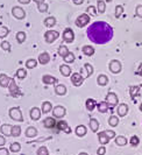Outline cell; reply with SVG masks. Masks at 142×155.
Segmentation results:
<instances>
[{
	"label": "cell",
	"instance_id": "obj_28",
	"mask_svg": "<svg viewBox=\"0 0 142 155\" xmlns=\"http://www.w3.org/2000/svg\"><path fill=\"white\" fill-rule=\"evenodd\" d=\"M82 50H83L84 55H86V56H92V55L95 54V48L91 46H84Z\"/></svg>",
	"mask_w": 142,
	"mask_h": 155
},
{
	"label": "cell",
	"instance_id": "obj_41",
	"mask_svg": "<svg viewBox=\"0 0 142 155\" xmlns=\"http://www.w3.org/2000/svg\"><path fill=\"white\" fill-rule=\"evenodd\" d=\"M8 33H9V31H8L7 27H0V39H4V38H6L8 35Z\"/></svg>",
	"mask_w": 142,
	"mask_h": 155
},
{
	"label": "cell",
	"instance_id": "obj_59",
	"mask_svg": "<svg viewBox=\"0 0 142 155\" xmlns=\"http://www.w3.org/2000/svg\"><path fill=\"white\" fill-rule=\"evenodd\" d=\"M36 4H41V2H44V0H34Z\"/></svg>",
	"mask_w": 142,
	"mask_h": 155
},
{
	"label": "cell",
	"instance_id": "obj_43",
	"mask_svg": "<svg viewBox=\"0 0 142 155\" xmlns=\"http://www.w3.org/2000/svg\"><path fill=\"white\" fill-rule=\"evenodd\" d=\"M139 90H140L139 85L131 86V87H129V93H131V96H132V97H135V94L139 92Z\"/></svg>",
	"mask_w": 142,
	"mask_h": 155
},
{
	"label": "cell",
	"instance_id": "obj_57",
	"mask_svg": "<svg viewBox=\"0 0 142 155\" xmlns=\"http://www.w3.org/2000/svg\"><path fill=\"white\" fill-rule=\"evenodd\" d=\"M19 2H20V4H24V5H27V4H29V2H31V0H19Z\"/></svg>",
	"mask_w": 142,
	"mask_h": 155
},
{
	"label": "cell",
	"instance_id": "obj_32",
	"mask_svg": "<svg viewBox=\"0 0 142 155\" xmlns=\"http://www.w3.org/2000/svg\"><path fill=\"white\" fill-rule=\"evenodd\" d=\"M97 106V104H95V99H92V98H90V99H87L86 101V109L91 112V111H93L95 107Z\"/></svg>",
	"mask_w": 142,
	"mask_h": 155
},
{
	"label": "cell",
	"instance_id": "obj_60",
	"mask_svg": "<svg viewBox=\"0 0 142 155\" xmlns=\"http://www.w3.org/2000/svg\"><path fill=\"white\" fill-rule=\"evenodd\" d=\"M78 155H89V154H87V153H79Z\"/></svg>",
	"mask_w": 142,
	"mask_h": 155
},
{
	"label": "cell",
	"instance_id": "obj_53",
	"mask_svg": "<svg viewBox=\"0 0 142 155\" xmlns=\"http://www.w3.org/2000/svg\"><path fill=\"white\" fill-rule=\"evenodd\" d=\"M97 154L98 155H105L106 154V148L104 147H100V148H98V150H97Z\"/></svg>",
	"mask_w": 142,
	"mask_h": 155
},
{
	"label": "cell",
	"instance_id": "obj_24",
	"mask_svg": "<svg viewBox=\"0 0 142 155\" xmlns=\"http://www.w3.org/2000/svg\"><path fill=\"white\" fill-rule=\"evenodd\" d=\"M105 9H106V4H105V1H104V0H98V2H97V12H98L99 14H103L104 12H105Z\"/></svg>",
	"mask_w": 142,
	"mask_h": 155
},
{
	"label": "cell",
	"instance_id": "obj_44",
	"mask_svg": "<svg viewBox=\"0 0 142 155\" xmlns=\"http://www.w3.org/2000/svg\"><path fill=\"white\" fill-rule=\"evenodd\" d=\"M87 13L90 14V15H92V16H95V15H98V12H97V8L95 7V6H89L87 7Z\"/></svg>",
	"mask_w": 142,
	"mask_h": 155
},
{
	"label": "cell",
	"instance_id": "obj_56",
	"mask_svg": "<svg viewBox=\"0 0 142 155\" xmlns=\"http://www.w3.org/2000/svg\"><path fill=\"white\" fill-rule=\"evenodd\" d=\"M72 1H73L75 5H82L84 2V0H72Z\"/></svg>",
	"mask_w": 142,
	"mask_h": 155
},
{
	"label": "cell",
	"instance_id": "obj_42",
	"mask_svg": "<svg viewBox=\"0 0 142 155\" xmlns=\"http://www.w3.org/2000/svg\"><path fill=\"white\" fill-rule=\"evenodd\" d=\"M37 8L41 13H46L48 11V4H44V2H41V4H37Z\"/></svg>",
	"mask_w": 142,
	"mask_h": 155
},
{
	"label": "cell",
	"instance_id": "obj_6",
	"mask_svg": "<svg viewBox=\"0 0 142 155\" xmlns=\"http://www.w3.org/2000/svg\"><path fill=\"white\" fill-rule=\"evenodd\" d=\"M63 40L64 42L66 43H72L73 40H75V34H73V31L71 28H66L65 31H63Z\"/></svg>",
	"mask_w": 142,
	"mask_h": 155
},
{
	"label": "cell",
	"instance_id": "obj_47",
	"mask_svg": "<svg viewBox=\"0 0 142 155\" xmlns=\"http://www.w3.org/2000/svg\"><path fill=\"white\" fill-rule=\"evenodd\" d=\"M37 155H49V152H48V148L44 147V146H42V147H40L37 149Z\"/></svg>",
	"mask_w": 142,
	"mask_h": 155
},
{
	"label": "cell",
	"instance_id": "obj_62",
	"mask_svg": "<svg viewBox=\"0 0 142 155\" xmlns=\"http://www.w3.org/2000/svg\"><path fill=\"white\" fill-rule=\"evenodd\" d=\"M140 111H141V112H142V104H141V105H140Z\"/></svg>",
	"mask_w": 142,
	"mask_h": 155
},
{
	"label": "cell",
	"instance_id": "obj_17",
	"mask_svg": "<svg viewBox=\"0 0 142 155\" xmlns=\"http://www.w3.org/2000/svg\"><path fill=\"white\" fill-rule=\"evenodd\" d=\"M9 79H11V78L8 77L6 74H1V75H0V86L7 87L8 84H9Z\"/></svg>",
	"mask_w": 142,
	"mask_h": 155
},
{
	"label": "cell",
	"instance_id": "obj_35",
	"mask_svg": "<svg viewBox=\"0 0 142 155\" xmlns=\"http://www.w3.org/2000/svg\"><path fill=\"white\" fill-rule=\"evenodd\" d=\"M115 143H117L118 146H125V145H127V139L125 137L119 135V137L115 138Z\"/></svg>",
	"mask_w": 142,
	"mask_h": 155
},
{
	"label": "cell",
	"instance_id": "obj_18",
	"mask_svg": "<svg viewBox=\"0 0 142 155\" xmlns=\"http://www.w3.org/2000/svg\"><path fill=\"white\" fill-rule=\"evenodd\" d=\"M127 112H128V106H127L126 104H120L118 105V114L120 117H125L127 114Z\"/></svg>",
	"mask_w": 142,
	"mask_h": 155
},
{
	"label": "cell",
	"instance_id": "obj_50",
	"mask_svg": "<svg viewBox=\"0 0 142 155\" xmlns=\"http://www.w3.org/2000/svg\"><path fill=\"white\" fill-rule=\"evenodd\" d=\"M1 48H2L4 50H6V51H9V50H11V45H9V42L2 41V42H1Z\"/></svg>",
	"mask_w": 142,
	"mask_h": 155
},
{
	"label": "cell",
	"instance_id": "obj_21",
	"mask_svg": "<svg viewBox=\"0 0 142 155\" xmlns=\"http://www.w3.org/2000/svg\"><path fill=\"white\" fill-rule=\"evenodd\" d=\"M90 128H91L92 132H98V130H99V121L97 119H95V118L90 119Z\"/></svg>",
	"mask_w": 142,
	"mask_h": 155
},
{
	"label": "cell",
	"instance_id": "obj_19",
	"mask_svg": "<svg viewBox=\"0 0 142 155\" xmlns=\"http://www.w3.org/2000/svg\"><path fill=\"white\" fill-rule=\"evenodd\" d=\"M56 25V19L54 16H48L44 19V26L48 27V28H51Z\"/></svg>",
	"mask_w": 142,
	"mask_h": 155
},
{
	"label": "cell",
	"instance_id": "obj_36",
	"mask_svg": "<svg viewBox=\"0 0 142 155\" xmlns=\"http://www.w3.org/2000/svg\"><path fill=\"white\" fill-rule=\"evenodd\" d=\"M36 65H37V61H36V60H33V58L28 60V61L26 62V67H27V69H34Z\"/></svg>",
	"mask_w": 142,
	"mask_h": 155
},
{
	"label": "cell",
	"instance_id": "obj_30",
	"mask_svg": "<svg viewBox=\"0 0 142 155\" xmlns=\"http://www.w3.org/2000/svg\"><path fill=\"white\" fill-rule=\"evenodd\" d=\"M0 131L2 134H5V135H11V131H12V126L8 124H5L1 126V128H0Z\"/></svg>",
	"mask_w": 142,
	"mask_h": 155
},
{
	"label": "cell",
	"instance_id": "obj_58",
	"mask_svg": "<svg viewBox=\"0 0 142 155\" xmlns=\"http://www.w3.org/2000/svg\"><path fill=\"white\" fill-rule=\"evenodd\" d=\"M136 74L140 75V76H142V64H140V68H139V70L136 71Z\"/></svg>",
	"mask_w": 142,
	"mask_h": 155
},
{
	"label": "cell",
	"instance_id": "obj_16",
	"mask_svg": "<svg viewBox=\"0 0 142 155\" xmlns=\"http://www.w3.org/2000/svg\"><path fill=\"white\" fill-rule=\"evenodd\" d=\"M31 118L33 120H39L41 118V110L39 107H33L31 110Z\"/></svg>",
	"mask_w": 142,
	"mask_h": 155
},
{
	"label": "cell",
	"instance_id": "obj_49",
	"mask_svg": "<svg viewBox=\"0 0 142 155\" xmlns=\"http://www.w3.org/2000/svg\"><path fill=\"white\" fill-rule=\"evenodd\" d=\"M84 68L86 69V71H87V76L90 77L92 74H93V68H92V65L91 64H89V63H86L85 65H84Z\"/></svg>",
	"mask_w": 142,
	"mask_h": 155
},
{
	"label": "cell",
	"instance_id": "obj_10",
	"mask_svg": "<svg viewBox=\"0 0 142 155\" xmlns=\"http://www.w3.org/2000/svg\"><path fill=\"white\" fill-rule=\"evenodd\" d=\"M110 70L113 74H119L121 71V63L117 61V60H113L110 63Z\"/></svg>",
	"mask_w": 142,
	"mask_h": 155
},
{
	"label": "cell",
	"instance_id": "obj_37",
	"mask_svg": "<svg viewBox=\"0 0 142 155\" xmlns=\"http://www.w3.org/2000/svg\"><path fill=\"white\" fill-rule=\"evenodd\" d=\"M11 152H13V153H18V152H20V149H21V145L19 143V142H13L12 145H11Z\"/></svg>",
	"mask_w": 142,
	"mask_h": 155
},
{
	"label": "cell",
	"instance_id": "obj_39",
	"mask_svg": "<svg viewBox=\"0 0 142 155\" xmlns=\"http://www.w3.org/2000/svg\"><path fill=\"white\" fill-rule=\"evenodd\" d=\"M16 40H18L19 43H24V40H26V34H24V31H19V33L16 34Z\"/></svg>",
	"mask_w": 142,
	"mask_h": 155
},
{
	"label": "cell",
	"instance_id": "obj_48",
	"mask_svg": "<svg viewBox=\"0 0 142 155\" xmlns=\"http://www.w3.org/2000/svg\"><path fill=\"white\" fill-rule=\"evenodd\" d=\"M122 13H124V7H122L121 5H118V6L115 7V16H117V18H120V16L122 15Z\"/></svg>",
	"mask_w": 142,
	"mask_h": 155
},
{
	"label": "cell",
	"instance_id": "obj_31",
	"mask_svg": "<svg viewBox=\"0 0 142 155\" xmlns=\"http://www.w3.org/2000/svg\"><path fill=\"white\" fill-rule=\"evenodd\" d=\"M21 134V127L19 125H14L12 126V131H11V135L13 137H19Z\"/></svg>",
	"mask_w": 142,
	"mask_h": 155
},
{
	"label": "cell",
	"instance_id": "obj_5",
	"mask_svg": "<svg viewBox=\"0 0 142 155\" xmlns=\"http://www.w3.org/2000/svg\"><path fill=\"white\" fill-rule=\"evenodd\" d=\"M90 22V15L89 14H82L80 16L77 18L76 20V26L82 28V27H85L87 23Z\"/></svg>",
	"mask_w": 142,
	"mask_h": 155
},
{
	"label": "cell",
	"instance_id": "obj_22",
	"mask_svg": "<svg viewBox=\"0 0 142 155\" xmlns=\"http://www.w3.org/2000/svg\"><path fill=\"white\" fill-rule=\"evenodd\" d=\"M60 71H61V74H62L63 76L68 77V76H70V74H71V68L69 65H66V64H63V65L60 67Z\"/></svg>",
	"mask_w": 142,
	"mask_h": 155
},
{
	"label": "cell",
	"instance_id": "obj_25",
	"mask_svg": "<svg viewBox=\"0 0 142 155\" xmlns=\"http://www.w3.org/2000/svg\"><path fill=\"white\" fill-rule=\"evenodd\" d=\"M98 139H99V142H100L102 145H106V143H108V141H110L108 137L106 135V133L105 132H99V134H98Z\"/></svg>",
	"mask_w": 142,
	"mask_h": 155
},
{
	"label": "cell",
	"instance_id": "obj_14",
	"mask_svg": "<svg viewBox=\"0 0 142 155\" xmlns=\"http://www.w3.org/2000/svg\"><path fill=\"white\" fill-rule=\"evenodd\" d=\"M50 61V55L48 54V53H42V54H40L39 56V63L40 64H42V65H44V64H47L49 63Z\"/></svg>",
	"mask_w": 142,
	"mask_h": 155
},
{
	"label": "cell",
	"instance_id": "obj_15",
	"mask_svg": "<svg viewBox=\"0 0 142 155\" xmlns=\"http://www.w3.org/2000/svg\"><path fill=\"white\" fill-rule=\"evenodd\" d=\"M51 110H53L51 103H50V101H43L42 107H41V112H42L43 114H47V113H49Z\"/></svg>",
	"mask_w": 142,
	"mask_h": 155
},
{
	"label": "cell",
	"instance_id": "obj_52",
	"mask_svg": "<svg viewBox=\"0 0 142 155\" xmlns=\"http://www.w3.org/2000/svg\"><path fill=\"white\" fill-rule=\"evenodd\" d=\"M106 135L108 137V139H113V138H115V132L114 131H106Z\"/></svg>",
	"mask_w": 142,
	"mask_h": 155
},
{
	"label": "cell",
	"instance_id": "obj_29",
	"mask_svg": "<svg viewBox=\"0 0 142 155\" xmlns=\"http://www.w3.org/2000/svg\"><path fill=\"white\" fill-rule=\"evenodd\" d=\"M37 135V130L35 127H28L27 131H26V137L28 138H34Z\"/></svg>",
	"mask_w": 142,
	"mask_h": 155
},
{
	"label": "cell",
	"instance_id": "obj_4",
	"mask_svg": "<svg viewBox=\"0 0 142 155\" xmlns=\"http://www.w3.org/2000/svg\"><path fill=\"white\" fill-rule=\"evenodd\" d=\"M118 96L114 92H108L106 96V103L108 104V107H114L118 105Z\"/></svg>",
	"mask_w": 142,
	"mask_h": 155
},
{
	"label": "cell",
	"instance_id": "obj_34",
	"mask_svg": "<svg viewBox=\"0 0 142 155\" xmlns=\"http://www.w3.org/2000/svg\"><path fill=\"white\" fill-rule=\"evenodd\" d=\"M69 53H70V51H69L68 47L61 46L60 48H58V55H60V56H62V57H65V56L69 54Z\"/></svg>",
	"mask_w": 142,
	"mask_h": 155
},
{
	"label": "cell",
	"instance_id": "obj_45",
	"mask_svg": "<svg viewBox=\"0 0 142 155\" xmlns=\"http://www.w3.org/2000/svg\"><path fill=\"white\" fill-rule=\"evenodd\" d=\"M9 91H11V93L12 94H14V90L16 91V84H15V82H14V79H9Z\"/></svg>",
	"mask_w": 142,
	"mask_h": 155
},
{
	"label": "cell",
	"instance_id": "obj_3",
	"mask_svg": "<svg viewBox=\"0 0 142 155\" xmlns=\"http://www.w3.org/2000/svg\"><path fill=\"white\" fill-rule=\"evenodd\" d=\"M60 36V33L56 31H47L46 34H44V39H46V42L47 43H53L55 42L56 40L58 39Z\"/></svg>",
	"mask_w": 142,
	"mask_h": 155
},
{
	"label": "cell",
	"instance_id": "obj_38",
	"mask_svg": "<svg viewBox=\"0 0 142 155\" xmlns=\"http://www.w3.org/2000/svg\"><path fill=\"white\" fill-rule=\"evenodd\" d=\"M26 76H27V72H26V70H24V68L18 69V71H16V77L20 78V79H24Z\"/></svg>",
	"mask_w": 142,
	"mask_h": 155
},
{
	"label": "cell",
	"instance_id": "obj_9",
	"mask_svg": "<svg viewBox=\"0 0 142 155\" xmlns=\"http://www.w3.org/2000/svg\"><path fill=\"white\" fill-rule=\"evenodd\" d=\"M65 113H66V110L64 109L63 106H61V105H58V106H55L54 109H53V116L55 117V118H63L65 116Z\"/></svg>",
	"mask_w": 142,
	"mask_h": 155
},
{
	"label": "cell",
	"instance_id": "obj_27",
	"mask_svg": "<svg viewBox=\"0 0 142 155\" xmlns=\"http://www.w3.org/2000/svg\"><path fill=\"white\" fill-rule=\"evenodd\" d=\"M97 83H98L99 85L105 86L107 83H108V77H107V76H105V75H99L98 78H97Z\"/></svg>",
	"mask_w": 142,
	"mask_h": 155
},
{
	"label": "cell",
	"instance_id": "obj_54",
	"mask_svg": "<svg viewBox=\"0 0 142 155\" xmlns=\"http://www.w3.org/2000/svg\"><path fill=\"white\" fill-rule=\"evenodd\" d=\"M0 155H9V152H8L7 148H4V147L0 148Z\"/></svg>",
	"mask_w": 142,
	"mask_h": 155
},
{
	"label": "cell",
	"instance_id": "obj_40",
	"mask_svg": "<svg viewBox=\"0 0 142 155\" xmlns=\"http://www.w3.org/2000/svg\"><path fill=\"white\" fill-rule=\"evenodd\" d=\"M64 58V62L65 63H73L75 62V55L72 54V53H69V54L66 55Z\"/></svg>",
	"mask_w": 142,
	"mask_h": 155
},
{
	"label": "cell",
	"instance_id": "obj_23",
	"mask_svg": "<svg viewBox=\"0 0 142 155\" xmlns=\"http://www.w3.org/2000/svg\"><path fill=\"white\" fill-rule=\"evenodd\" d=\"M55 92L58 96H64L66 93V87L63 84H58V85L55 86Z\"/></svg>",
	"mask_w": 142,
	"mask_h": 155
},
{
	"label": "cell",
	"instance_id": "obj_1",
	"mask_svg": "<svg viewBox=\"0 0 142 155\" xmlns=\"http://www.w3.org/2000/svg\"><path fill=\"white\" fill-rule=\"evenodd\" d=\"M87 38L95 45H105L113 38V28L105 21H95L87 28Z\"/></svg>",
	"mask_w": 142,
	"mask_h": 155
},
{
	"label": "cell",
	"instance_id": "obj_46",
	"mask_svg": "<svg viewBox=\"0 0 142 155\" xmlns=\"http://www.w3.org/2000/svg\"><path fill=\"white\" fill-rule=\"evenodd\" d=\"M139 143H140V139H139V137H136V135H133V137L131 138V145H132L133 147H136Z\"/></svg>",
	"mask_w": 142,
	"mask_h": 155
},
{
	"label": "cell",
	"instance_id": "obj_2",
	"mask_svg": "<svg viewBox=\"0 0 142 155\" xmlns=\"http://www.w3.org/2000/svg\"><path fill=\"white\" fill-rule=\"evenodd\" d=\"M9 117H11V119H13L15 121H24V117H22L20 107H12L9 110Z\"/></svg>",
	"mask_w": 142,
	"mask_h": 155
},
{
	"label": "cell",
	"instance_id": "obj_8",
	"mask_svg": "<svg viewBox=\"0 0 142 155\" xmlns=\"http://www.w3.org/2000/svg\"><path fill=\"white\" fill-rule=\"evenodd\" d=\"M71 82L75 86H80L84 82V78L79 72H75L71 75Z\"/></svg>",
	"mask_w": 142,
	"mask_h": 155
},
{
	"label": "cell",
	"instance_id": "obj_11",
	"mask_svg": "<svg viewBox=\"0 0 142 155\" xmlns=\"http://www.w3.org/2000/svg\"><path fill=\"white\" fill-rule=\"evenodd\" d=\"M55 125H56V121L53 117H47L43 120V126L46 128H53V127H55Z\"/></svg>",
	"mask_w": 142,
	"mask_h": 155
},
{
	"label": "cell",
	"instance_id": "obj_7",
	"mask_svg": "<svg viewBox=\"0 0 142 155\" xmlns=\"http://www.w3.org/2000/svg\"><path fill=\"white\" fill-rule=\"evenodd\" d=\"M12 13H13V16L15 19H19V20H22L26 16V12L24 11V8L19 7V6H15V7L12 8Z\"/></svg>",
	"mask_w": 142,
	"mask_h": 155
},
{
	"label": "cell",
	"instance_id": "obj_20",
	"mask_svg": "<svg viewBox=\"0 0 142 155\" xmlns=\"http://www.w3.org/2000/svg\"><path fill=\"white\" fill-rule=\"evenodd\" d=\"M97 107L100 113H106L108 111V104L106 101H100L99 104H97Z\"/></svg>",
	"mask_w": 142,
	"mask_h": 155
},
{
	"label": "cell",
	"instance_id": "obj_51",
	"mask_svg": "<svg viewBox=\"0 0 142 155\" xmlns=\"http://www.w3.org/2000/svg\"><path fill=\"white\" fill-rule=\"evenodd\" d=\"M135 14L139 16V18H142V5H139L136 9H135Z\"/></svg>",
	"mask_w": 142,
	"mask_h": 155
},
{
	"label": "cell",
	"instance_id": "obj_12",
	"mask_svg": "<svg viewBox=\"0 0 142 155\" xmlns=\"http://www.w3.org/2000/svg\"><path fill=\"white\" fill-rule=\"evenodd\" d=\"M58 128L61 130V131H63V132H65L66 134H70L71 133V128L70 126L68 125V123L66 121H64V120H61L60 123H58Z\"/></svg>",
	"mask_w": 142,
	"mask_h": 155
},
{
	"label": "cell",
	"instance_id": "obj_55",
	"mask_svg": "<svg viewBox=\"0 0 142 155\" xmlns=\"http://www.w3.org/2000/svg\"><path fill=\"white\" fill-rule=\"evenodd\" d=\"M6 145V139H5V137L4 135H0V147H2V146H5Z\"/></svg>",
	"mask_w": 142,
	"mask_h": 155
},
{
	"label": "cell",
	"instance_id": "obj_33",
	"mask_svg": "<svg viewBox=\"0 0 142 155\" xmlns=\"http://www.w3.org/2000/svg\"><path fill=\"white\" fill-rule=\"evenodd\" d=\"M108 124L112 127H117L119 125V118L117 116H111L110 119H108Z\"/></svg>",
	"mask_w": 142,
	"mask_h": 155
},
{
	"label": "cell",
	"instance_id": "obj_61",
	"mask_svg": "<svg viewBox=\"0 0 142 155\" xmlns=\"http://www.w3.org/2000/svg\"><path fill=\"white\" fill-rule=\"evenodd\" d=\"M104 1H105V2H111L112 0H104Z\"/></svg>",
	"mask_w": 142,
	"mask_h": 155
},
{
	"label": "cell",
	"instance_id": "obj_26",
	"mask_svg": "<svg viewBox=\"0 0 142 155\" xmlns=\"http://www.w3.org/2000/svg\"><path fill=\"white\" fill-rule=\"evenodd\" d=\"M76 134L80 137V138H83V137H85V134H86V127L85 126H83V125H79L76 127Z\"/></svg>",
	"mask_w": 142,
	"mask_h": 155
},
{
	"label": "cell",
	"instance_id": "obj_13",
	"mask_svg": "<svg viewBox=\"0 0 142 155\" xmlns=\"http://www.w3.org/2000/svg\"><path fill=\"white\" fill-rule=\"evenodd\" d=\"M42 82L44 83V84H56L57 83V78H55L54 76H50V75H44L43 77H42Z\"/></svg>",
	"mask_w": 142,
	"mask_h": 155
}]
</instances>
